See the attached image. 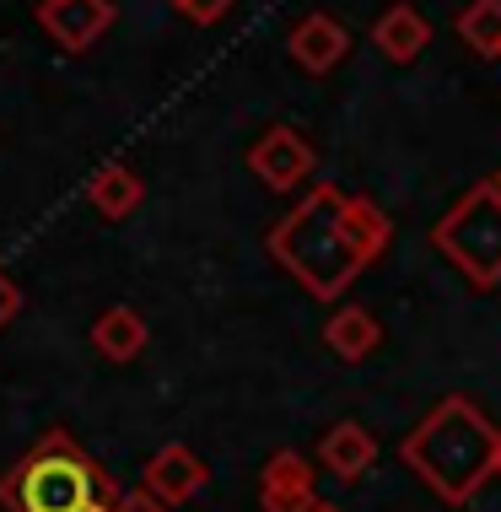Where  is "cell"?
Segmentation results:
<instances>
[{"label":"cell","mask_w":501,"mask_h":512,"mask_svg":"<svg viewBox=\"0 0 501 512\" xmlns=\"http://www.w3.org/2000/svg\"><path fill=\"white\" fill-rule=\"evenodd\" d=\"M496 442L501 432L485 421L475 399L448 394L415 421V432H405L399 459H405V469H415V480L437 502L469 507L496 480Z\"/></svg>","instance_id":"cell-2"},{"label":"cell","mask_w":501,"mask_h":512,"mask_svg":"<svg viewBox=\"0 0 501 512\" xmlns=\"http://www.w3.org/2000/svg\"><path fill=\"white\" fill-rule=\"evenodd\" d=\"M92 345H97V356H103V362H114V367L135 362V356L146 351V318L119 302V308L97 313V324H92Z\"/></svg>","instance_id":"cell-13"},{"label":"cell","mask_w":501,"mask_h":512,"mask_svg":"<svg viewBox=\"0 0 501 512\" xmlns=\"http://www.w3.org/2000/svg\"><path fill=\"white\" fill-rule=\"evenodd\" d=\"M324 345H329L334 356H340V362H367V356L383 345V324H378V318H372L367 308L345 302V308H334V313H329Z\"/></svg>","instance_id":"cell-12"},{"label":"cell","mask_w":501,"mask_h":512,"mask_svg":"<svg viewBox=\"0 0 501 512\" xmlns=\"http://www.w3.org/2000/svg\"><path fill=\"white\" fill-rule=\"evenodd\" d=\"M313 512H340V507H329V502H318V507H313Z\"/></svg>","instance_id":"cell-20"},{"label":"cell","mask_w":501,"mask_h":512,"mask_svg":"<svg viewBox=\"0 0 501 512\" xmlns=\"http://www.w3.org/2000/svg\"><path fill=\"white\" fill-rule=\"evenodd\" d=\"M496 189H501V173H496Z\"/></svg>","instance_id":"cell-21"},{"label":"cell","mask_w":501,"mask_h":512,"mask_svg":"<svg viewBox=\"0 0 501 512\" xmlns=\"http://www.w3.org/2000/svg\"><path fill=\"white\" fill-rule=\"evenodd\" d=\"M313 464L302 453H275L259 475V512H313Z\"/></svg>","instance_id":"cell-9"},{"label":"cell","mask_w":501,"mask_h":512,"mask_svg":"<svg viewBox=\"0 0 501 512\" xmlns=\"http://www.w3.org/2000/svg\"><path fill=\"white\" fill-rule=\"evenodd\" d=\"M286 49H291V60H297L302 71L324 76V71H334V65L351 54V33H345V22L329 17V11H308V17L291 27Z\"/></svg>","instance_id":"cell-8"},{"label":"cell","mask_w":501,"mask_h":512,"mask_svg":"<svg viewBox=\"0 0 501 512\" xmlns=\"http://www.w3.org/2000/svg\"><path fill=\"white\" fill-rule=\"evenodd\" d=\"M114 512H173V507H167L157 491L135 486V491H124V496H119V507H114Z\"/></svg>","instance_id":"cell-17"},{"label":"cell","mask_w":501,"mask_h":512,"mask_svg":"<svg viewBox=\"0 0 501 512\" xmlns=\"http://www.w3.org/2000/svg\"><path fill=\"white\" fill-rule=\"evenodd\" d=\"M372 44H378L394 65H415L426 54V44H431V22L421 17L415 6H388L383 17H378V27H372Z\"/></svg>","instance_id":"cell-11"},{"label":"cell","mask_w":501,"mask_h":512,"mask_svg":"<svg viewBox=\"0 0 501 512\" xmlns=\"http://www.w3.org/2000/svg\"><path fill=\"white\" fill-rule=\"evenodd\" d=\"M394 243V221L367 195H345L340 184H313L270 227V259L313 302H340L356 275H367Z\"/></svg>","instance_id":"cell-1"},{"label":"cell","mask_w":501,"mask_h":512,"mask_svg":"<svg viewBox=\"0 0 501 512\" xmlns=\"http://www.w3.org/2000/svg\"><path fill=\"white\" fill-rule=\"evenodd\" d=\"M119 496V480L65 426H49L0 475V507L6 512H114Z\"/></svg>","instance_id":"cell-3"},{"label":"cell","mask_w":501,"mask_h":512,"mask_svg":"<svg viewBox=\"0 0 501 512\" xmlns=\"http://www.w3.org/2000/svg\"><path fill=\"white\" fill-rule=\"evenodd\" d=\"M248 168L259 173L264 189L291 195V189H302L313 178V146H308V135L291 130V124H270V130L248 146Z\"/></svg>","instance_id":"cell-5"},{"label":"cell","mask_w":501,"mask_h":512,"mask_svg":"<svg viewBox=\"0 0 501 512\" xmlns=\"http://www.w3.org/2000/svg\"><path fill=\"white\" fill-rule=\"evenodd\" d=\"M87 200H92L97 216L124 221V216L135 211V205L146 200V184H141V173H135V168H124V162H108V168H97V173L87 178Z\"/></svg>","instance_id":"cell-14"},{"label":"cell","mask_w":501,"mask_h":512,"mask_svg":"<svg viewBox=\"0 0 501 512\" xmlns=\"http://www.w3.org/2000/svg\"><path fill=\"white\" fill-rule=\"evenodd\" d=\"M496 480H501V442H496Z\"/></svg>","instance_id":"cell-19"},{"label":"cell","mask_w":501,"mask_h":512,"mask_svg":"<svg viewBox=\"0 0 501 512\" xmlns=\"http://www.w3.org/2000/svg\"><path fill=\"white\" fill-rule=\"evenodd\" d=\"M178 11H184L189 22H200V27H211V22H221L232 11V0H178Z\"/></svg>","instance_id":"cell-16"},{"label":"cell","mask_w":501,"mask_h":512,"mask_svg":"<svg viewBox=\"0 0 501 512\" xmlns=\"http://www.w3.org/2000/svg\"><path fill=\"white\" fill-rule=\"evenodd\" d=\"M38 27H44L60 49L81 54L114 27V0H44V6H38Z\"/></svg>","instance_id":"cell-6"},{"label":"cell","mask_w":501,"mask_h":512,"mask_svg":"<svg viewBox=\"0 0 501 512\" xmlns=\"http://www.w3.org/2000/svg\"><path fill=\"white\" fill-rule=\"evenodd\" d=\"M173 6H178V0H173Z\"/></svg>","instance_id":"cell-22"},{"label":"cell","mask_w":501,"mask_h":512,"mask_svg":"<svg viewBox=\"0 0 501 512\" xmlns=\"http://www.w3.org/2000/svg\"><path fill=\"white\" fill-rule=\"evenodd\" d=\"M205 480H211V469H205V459L194 448H184V442H167V448H157L141 469V486L157 491L167 507H184L194 502V496L205 491Z\"/></svg>","instance_id":"cell-7"},{"label":"cell","mask_w":501,"mask_h":512,"mask_svg":"<svg viewBox=\"0 0 501 512\" xmlns=\"http://www.w3.org/2000/svg\"><path fill=\"white\" fill-rule=\"evenodd\" d=\"M453 27L480 60H501V0H469Z\"/></svg>","instance_id":"cell-15"},{"label":"cell","mask_w":501,"mask_h":512,"mask_svg":"<svg viewBox=\"0 0 501 512\" xmlns=\"http://www.w3.org/2000/svg\"><path fill=\"white\" fill-rule=\"evenodd\" d=\"M318 464L329 469L334 480H361L372 464H378V437L367 432L361 421H334L324 437H318Z\"/></svg>","instance_id":"cell-10"},{"label":"cell","mask_w":501,"mask_h":512,"mask_svg":"<svg viewBox=\"0 0 501 512\" xmlns=\"http://www.w3.org/2000/svg\"><path fill=\"white\" fill-rule=\"evenodd\" d=\"M431 248H437L475 292L501 286V189H496V178L469 184L464 195L437 216Z\"/></svg>","instance_id":"cell-4"},{"label":"cell","mask_w":501,"mask_h":512,"mask_svg":"<svg viewBox=\"0 0 501 512\" xmlns=\"http://www.w3.org/2000/svg\"><path fill=\"white\" fill-rule=\"evenodd\" d=\"M17 313H22V292H17V281H11L6 270H0V329H6Z\"/></svg>","instance_id":"cell-18"}]
</instances>
